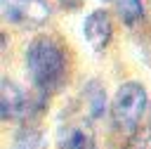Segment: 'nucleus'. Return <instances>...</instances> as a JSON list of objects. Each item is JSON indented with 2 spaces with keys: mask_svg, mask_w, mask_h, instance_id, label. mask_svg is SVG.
<instances>
[{
  "mask_svg": "<svg viewBox=\"0 0 151 149\" xmlns=\"http://www.w3.org/2000/svg\"><path fill=\"white\" fill-rule=\"evenodd\" d=\"M28 71L38 90L54 92L64 83L66 73V57L57 40L52 38H35L28 47Z\"/></svg>",
  "mask_w": 151,
  "mask_h": 149,
  "instance_id": "obj_1",
  "label": "nucleus"
},
{
  "mask_svg": "<svg viewBox=\"0 0 151 149\" xmlns=\"http://www.w3.org/2000/svg\"><path fill=\"white\" fill-rule=\"evenodd\" d=\"M146 109V92L139 83H125L113 99V121L120 130H134Z\"/></svg>",
  "mask_w": 151,
  "mask_h": 149,
  "instance_id": "obj_2",
  "label": "nucleus"
},
{
  "mask_svg": "<svg viewBox=\"0 0 151 149\" xmlns=\"http://www.w3.org/2000/svg\"><path fill=\"white\" fill-rule=\"evenodd\" d=\"M2 12L17 26H40L47 19L50 7L45 0H2Z\"/></svg>",
  "mask_w": 151,
  "mask_h": 149,
  "instance_id": "obj_3",
  "label": "nucleus"
},
{
  "mask_svg": "<svg viewBox=\"0 0 151 149\" xmlns=\"http://www.w3.org/2000/svg\"><path fill=\"white\" fill-rule=\"evenodd\" d=\"M111 33H113V24L104 9H97L85 19V38L94 50H104L111 40Z\"/></svg>",
  "mask_w": 151,
  "mask_h": 149,
  "instance_id": "obj_4",
  "label": "nucleus"
},
{
  "mask_svg": "<svg viewBox=\"0 0 151 149\" xmlns=\"http://www.w3.org/2000/svg\"><path fill=\"white\" fill-rule=\"evenodd\" d=\"M26 95L12 83V80H2V88H0V114L2 118L7 121H14V118H21L26 114Z\"/></svg>",
  "mask_w": 151,
  "mask_h": 149,
  "instance_id": "obj_5",
  "label": "nucleus"
},
{
  "mask_svg": "<svg viewBox=\"0 0 151 149\" xmlns=\"http://www.w3.org/2000/svg\"><path fill=\"white\" fill-rule=\"evenodd\" d=\"M59 149H97L94 135L87 125H71L59 135Z\"/></svg>",
  "mask_w": 151,
  "mask_h": 149,
  "instance_id": "obj_6",
  "label": "nucleus"
},
{
  "mask_svg": "<svg viewBox=\"0 0 151 149\" xmlns=\"http://www.w3.org/2000/svg\"><path fill=\"white\" fill-rule=\"evenodd\" d=\"M12 149H42V135L33 128H24L17 132Z\"/></svg>",
  "mask_w": 151,
  "mask_h": 149,
  "instance_id": "obj_7",
  "label": "nucleus"
},
{
  "mask_svg": "<svg viewBox=\"0 0 151 149\" xmlns=\"http://www.w3.org/2000/svg\"><path fill=\"white\" fill-rule=\"evenodd\" d=\"M118 12L125 19V24H134L142 19V2L139 0H118Z\"/></svg>",
  "mask_w": 151,
  "mask_h": 149,
  "instance_id": "obj_8",
  "label": "nucleus"
},
{
  "mask_svg": "<svg viewBox=\"0 0 151 149\" xmlns=\"http://www.w3.org/2000/svg\"><path fill=\"white\" fill-rule=\"evenodd\" d=\"M123 149H151V125L134 130L123 144Z\"/></svg>",
  "mask_w": 151,
  "mask_h": 149,
  "instance_id": "obj_9",
  "label": "nucleus"
},
{
  "mask_svg": "<svg viewBox=\"0 0 151 149\" xmlns=\"http://www.w3.org/2000/svg\"><path fill=\"white\" fill-rule=\"evenodd\" d=\"M61 2H64L66 7H78V5L83 2V0H61Z\"/></svg>",
  "mask_w": 151,
  "mask_h": 149,
  "instance_id": "obj_10",
  "label": "nucleus"
}]
</instances>
